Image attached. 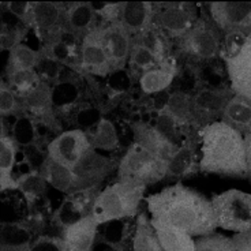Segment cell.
Instances as JSON below:
<instances>
[{"mask_svg":"<svg viewBox=\"0 0 251 251\" xmlns=\"http://www.w3.org/2000/svg\"><path fill=\"white\" fill-rule=\"evenodd\" d=\"M221 120L232 126L243 135H247L251 132V102L238 94H233L223 109Z\"/></svg>","mask_w":251,"mask_h":251,"instance_id":"18","label":"cell"},{"mask_svg":"<svg viewBox=\"0 0 251 251\" xmlns=\"http://www.w3.org/2000/svg\"><path fill=\"white\" fill-rule=\"evenodd\" d=\"M99 194L100 193H97V188L71 194V198L66 200L59 212V219L62 221L63 226H70L78 220L90 216L93 212V205Z\"/></svg>","mask_w":251,"mask_h":251,"instance_id":"17","label":"cell"},{"mask_svg":"<svg viewBox=\"0 0 251 251\" xmlns=\"http://www.w3.org/2000/svg\"><path fill=\"white\" fill-rule=\"evenodd\" d=\"M134 40L144 45L145 48L151 50L156 56L160 64L167 63V55H165V43H164L163 34L157 30V26H151L148 30L139 33L138 36H134Z\"/></svg>","mask_w":251,"mask_h":251,"instance_id":"27","label":"cell"},{"mask_svg":"<svg viewBox=\"0 0 251 251\" xmlns=\"http://www.w3.org/2000/svg\"><path fill=\"white\" fill-rule=\"evenodd\" d=\"M165 112L176 122H186L191 116L193 112V100L186 93L177 92L172 94L168 100V104L165 105Z\"/></svg>","mask_w":251,"mask_h":251,"instance_id":"29","label":"cell"},{"mask_svg":"<svg viewBox=\"0 0 251 251\" xmlns=\"http://www.w3.org/2000/svg\"><path fill=\"white\" fill-rule=\"evenodd\" d=\"M81 69L93 75L104 76L112 71L111 63L101 44L99 26L85 34L81 45Z\"/></svg>","mask_w":251,"mask_h":251,"instance_id":"12","label":"cell"},{"mask_svg":"<svg viewBox=\"0 0 251 251\" xmlns=\"http://www.w3.org/2000/svg\"><path fill=\"white\" fill-rule=\"evenodd\" d=\"M167 175L168 164L135 142L118 164L119 182H135L148 186L163 180Z\"/></svg>","mask_w":251,"mask_h":251,"instance_id":"4","label":"cell"},{"mask_svg":"<svg viewBox=\"0 0 251 251\" xmlns=\"http://www.w3.org/2000/svg\"><path fill=\"white\" fill-rule=\"evenodd\" d=\"M200 137L202 172L226 177L249 176L247 144L242 132L219 120L205 126Z\"/></svg>","mask_w":251,"mask_h":251,"instance_id":"2","label":"cell"},{"mask_svg":"<svg viewBox=\"0 0 251 251\" xmlns=\"http://www.w3.org/2000/svg\"><path fill=\"white\" fill-rule=\"evenodd\" d=\"M151 221V226L157 233V238L165 251H195V240L188 233L174 226H164L157 221Z\"/></svg>","mask_w":251,"mask_h":251,"instance_id":"21","label":"cell"},{"mask_svg":"<svg viewBox=\"0 0 251 251\" xmlns=\"http://www.w3.org/2000/svg\"><path fill=\"white\" fill-rule=\"evenodd\" d=\"M249 37H250V38H251V34H250V36H249Z\"/></svg>","mask_w":251,"mask_h":251,"instance_id":"42","label":"cell"},{"mask_svg":"<svg viewBox=\"0 0 251 251\" xmlns=\"http://www.w3.org/2000/svg\"><path fill=\"white\" fill-rule=\"evenodd\" d=\"M134 131V142L141 145L146 151H149L151 154L163 160L164 163L170 164L171 160L177 153L176 145L165 137V134L158 128L146 123H135L132 125Z\"/></svg>","mask_w":251,"mask_h":251,"instance_id":"13","label":"cell"},{"mask_svg":"<svg viewBox=\"0 0 251 251\" xmlns=\"http://www.w3.org/2000/svg\"><path fill=\"white\" fill-rule=\"evenodd\" d=\"M235 251H251V229L233 233L231 238Z\"/></svg>","mask_w":251,"mask_h":251,"instance_id":"38","label":"cell"},{"mask_svg":"<svg viewBox=\"0 0 251 251\" xmlns=\"http://www.w3.org/2000/svg\"><path fill=\"white\" fill-rule=\"evenodd\" d=\"M41 176L45 182H48L52 187H55L62 193L69 195L78 193L76 177L73 170L52 161L50 157H47L45 163L43 164Z\"/></svg>","mask_w":251,"mask_h":251,"instance_id":"20","label":"cell"},{"mask_svg":"<svg viewBox=\"0 0 251 251\" xmlns=\"http://www.w3.org/2000/svg\"><path fill=\"white\" fill-rule=\"evenodd\" d=\"M132 249L134 251H165L157 238L151 221L145 214H141L137 220Z\"/></svg>","mask_w":251,"mask_h":251,"instance_id":"23","label":"cell"},{"mask_svg":"<svg viewBox=\"0 0 251 251\" xmlns=\"http://www.w3.org/2000/svg\"><path fill=\"white\" fill-rule=\"evenodd\" d=\"M231 97H223V94L217 93L214 90H209V92H202L200 93L194 100H193V109H197L198 112H213L214 109H223L226 107Z\"/></svg>","mask_w":251,"mask_h":251,"instance_id":"31","label":"cell"},{"mask_svg":"<svg viewBox=\"0 0 251 251\" xmlns=\"http://www.w3.org/2000/svg\"><path fill=\"white\" fill-rule=\"evenodd\" d=\"M146 203L153 221L177 228L190 236H207L219 228L212 201L182 183L148 197Z\"/></svg>","mask_w":251,"mask_h":251,"instance_id":"1","label":"cell"},{"mask_svg":"<svg viewBox=\"0 0 251 251\" xmlns=\"http://www.w3.org/2000/svg\"><path fill=\"white\" fill-rule=\"evenodd\" d=\"M115 167V160L101 156L94 149H90L73 170L76 177L78 193L99 187V184L112 172Z\"/></svg>","mask_w":251,"mask_h":251,"instance_id":"11","label":"cell"},{"mask_svg":"<svg viewBox=\"0 0 251 251\" xmlns=\"http://www.w3.org/2000/svg\"><path fill=\"white\" fill-rule=\"evenodd\" d=\"M145 188L141 183L118 180L97 195L92 216L100 226L135 216L144 200Z\"/></svg>","mask_w":251,"mask_h":251,"instance_id":"3","label":"cell"},{"mask_svg":"<svg viewBox=\"0 0 251 251\" xmlns=\"http://www.w3.org/2000/svg\"><path fill=\"white\" fill-rule=\"evenodd\" d=\"M66 19L69 24L70 29L75 33H82L85 34L94 29L93 26L94 19H96V13L92 8L90 1L89 3H73L69 4L66 8Z\"/></svg>","mask_w":251,"mask_h":251,"instance_id":"24","label":"cell"},{"mask_svg":"<svg viewBox=\"0 0 251 251\" xmlns=\"http://www.w3.org/2000/svg\"><path fill=\"white\" fill-rule=\"evenodd\" d=\"M246 137V144H247V165H249V176L251 177V135L247 134Z\"/></svg>","mask_w":251,"mask_h":251,"instance_id":"41","label":"cell"},{"mask_svg":"<svg viewBox=\"0 0 251 251\" xmlns=\"http://www.w3.org/2000/svg\"><path fill=\"white\" fill-rule=\"evenodd\" d=\"M195 251H235V249L231 238L220 233H212L195 240Z\"/></svg>","mask_w":251,"mask_h":251,"instance_id":"32","label":"cell"},{"mask_svg":"<svg viewBox=\"0 0 251 251\" xmlns=\"http://www.w3.org/2000/svg\"><path fill=\"white\" fill-rule=\"evenodd\" d=\"M217 226L231 232L251 229V194L236 188L212 197Z\"/></svg>","mask_w":251,"mask_h":251,"instance_id":"5","label":"cell"},{"mask_svg":"<svg viewBox=\"0 0 251 251\" xmlns=\"http://www.w3.org/2000/svg\"><path fill=\"white\" fill-rule=\"evenodd\" d=\"M175 74V66L168 64V62H167L157 69L142 73V75L139 76V86L142 89V92L146 94L160 93L172 83Z\"/></svg>","mask_w":251,"mask_h":251,"instance_id":"22","label":"cell"},{"mask_svg":"<svg viewBox=\"0 0 251 251\" xmlns=\"http://www.w3.org/2000/svg\"><path fill=\"white\" fill-rule=\"evenodd\" d=\"M47 86H43V85H38L37 88L33 89L30 93L26 94V100H27V104L30 105L33 109L36 108H45L48 107L50 104V93L47 90Z\"/></svg>","mask_w":251,"mask_h":251,"instance_id":"36","label":"cell"},{"mask_svg":"<svg viewBox=\"0 0 251 251\" xmlns=\"http://www.w3.org/2000/svg\"><path fill=\"white\" fill-rule=\"evenodd\" d=\"M99 226L100 224L90 214L70 226H63L62 242L64 251L93 250Z\"/></svg>","mask_w":251,"mask_h":251,"instance_id":"14","label":"cell"},{"mask_svg":"<svg viewBox=\"0 0 251 251\" xmlns=\"http://www.w3.org/2000/svg\"><path fill=\"white\" fill-rule=\"evenodd\" d=\"M8 78H10L8 86L22 94L30 93L33 89H36L40 85L34 70L13 73V74H8Z\"/></svg>","mask_w":251,"mask_h":251,"instance_id":"33","label":"cell"},{"mask_svg":"<svg viewBox=\"0 0 251 251\" xmlns=\"http://www.w3.org/2000/svg\"><path fill=\"white\" fill-rule=\"evenodd\" d=\"M180 40L183 52L197 59L210 60L219 56L221 52L219 29L212 19L198 18L190 31Z\"/></svg>","mask_w":251,"mask_h":251,"instance_id":"6","label":"cell"},{"mask_svg":"<svg viewBox=\"0 0 251 251\" xmlns=\"http://www.w3.org/2000/svg\"><path fill=\"white\" fill-rule=\"evenodd\" d=\"M17 157V144L7 132L0 135V191L18 188V182L13 177V170L15 167Z\"/></svg>","mask_w":251,"mask_h":251,"instance_id":"19","label":"cell"},{"mask_svg":"<svg viewBox=\"0 0 251 251\" xmlns=\"http://www.w3.org/2000/svg\"><path fill=\"white\" fill-rule=\"evenodd\" d=\"M92 148L90 139L82 130H70L57 135L48 145V157L66 168L74 170Z\"/></svg>","mask_w":251,"mask_h":251,"instance_id":"8","label":"cell"},{"mask_svg":"<svg viewBox=\"0 0 251 251\" xmlns=\"http://www.w3.org/2000/svg\"><path fill=\"white\" fill-rule=\"evenodd\" d=\"M233 94H238V96L243 97V99L251 102V81L249 83H246L245 86L239 88L236 92H233Z\"/></svg>","mask_w":251,"mask_h":251,"instance_id":"40","label":"cell"},{"mask_svg":"<svg viewBox=\"0 0 251 251\" xmlns=\"http://www.w3.org/2000/svg\"><path fill=\"white\" fill-rule=\"evenodd\" d=\"M224 62L233 93L251 81V38L247 36L245 43L233 55L224 56Z\"/></svg>","mask_w":251,"mask_h":251,"instance_id":"16","label":"cell"},{"mask_svg":"<svg viewBox=\"0 0 251 251\" xmlns=\"http://www.w3.org/2000/svg\"><path fill=\"white\" fill-rule=\"evenodd\" d=\"M197 14L193 4L168 3L161 6L154 17V25L168 36L183 38L197 22Z\"/></svg>","mask_w":251,"mask_h":251,"instance_id":"10","label":"cell"},{"mask_svg":"<svg viewBox=\"0 0 251 251\" xmlns=\"http://www.w3.org/2000/svg\"><path fill=\"white\" fill-rule=\"evenodd\" d=\"M18 108V100L15 97L13 89L10 88L7 83H1L0 86V113L1 116H8L13 115Z\"/></svg>","mask_w":251,"mask_h":251,"instance_id":"34","label":"cell"},{"mask_svg":"<svg viewBox=\"0 0 251 251\" xmlns=\"http://www.w3.org/2000/svg\"><path fill=\"white\" fill-rule=\"evenodd\" d=\"M30 251H64V247H63L62 238L43 236L30 245Z\"/></svg>","mask_w":251,"mask_h":251,"instance_id":"37","label":"cell"},{"mask_svg":"<svg viewBox=\"0 0 251 251\" xmlns=\"http://www.w3.org/2000/svg\"><path fill=\"white\" fill-rule=\"evenodd\" d=\"M99 31L112 71L123 69L131 53L132 34L119 21L99 26Z\"/></svg>","mask_w":251,"mask_h":251,"instance_id":"9","label":"cell"},{"mask_svg":"<svg viewBox=\"0 0 251 251\" xmlns=\"http://www.w3.org/2000/svg\"><path fill=\"white\" fill-rule=\"evenodd\" d=\"M130 64L131 67L137 70H141L142 73H146L149 70L157 69L163 64H160V62L157 60L156 56L151 53L148 48H145L144 45L138 43L137 40L132 38V47L131 53H130Z\"/></svg>","mask_w":251,"mask_h":251,"instance_id":"30","label":"cell"},{"mask_svg":"<svg viewBox=\"0 0 251 251\" xmlns=\"http://www.w3.org/2000/svg\"><path fill=\"white\" fill-rule=\"evenodd\" d=\"M92 8L96 15H100L105 21V24L119 21L120 3H101V1H90Z\"/></svg>","mask_w":251,"mask_h":251,"instance_id":"35","label":"cell"},{"mask_svg":"<svg viewBox=\"0 0 251 251\" xmlns=\"http://www.w3.org/2000/svg\"><path fill=\"white\" fill-rule=\"evenodd\" d=\"M90 139L93 149L112 151L118 146V134L111 122L102 119L97 126V130Z\"/></svg>","mask_w":251,"mask_h":251,"instance_id":"28","label":"cell"},{"mask_svg":"<svg viewBox=\"0 0 251 251\" xmlns=\"http://www.w3.org/2000/svg\"><path fill=\"white\" fill-rule=\"evenodd\" d=\"M156 11L151 1H123L120 3L119 22L134 36L154 25Z\"/></svg>","mask_w":251,"mask_h":251,"instance_id":"15","label":"cell"},{"mask_svg":"<svg viewBox=\"0 0 251 251\" xmlns=\"http://www.w3.org/2000/svg\"><path fill=\"white\" fill-rule=\"evenodd\" d=\"M40 62V53L25 44L14 45L8 56V74L19 71H31Z\"/></svg>","mask_w":251,"mask_h":251,"instance_id":"26","label":"cell"},{"mask_svg":"<svg viewBox=\"0 0 251 251\" xmlns=\"http://www.w3.org/2000/svg\"><path fill=\"white\" fill-rule=\"evenodd\" d=\"M0 251H30V243H19V245H11V243H1Z\"/></svg>","mask_w":251,"mask_h":251,"instance_id":"39","label":"cell"},{"mask_svg":"<svg viewBox=\"0 0 251 251\" xmlns=\"http://www.w3.org/2000/svg\"><path fill=\"white\" fill-rule=\"evenodd\" d=\"M62 15V7L50 1H37L31 3L30 24L38 30H50L56 25Z\"/></svg>","mask_w":251,"mask_h":251,"instance_id":"25","label":"cell"},{"mask_svg":"<svg viewBox=\"0 0 251 251\" xmlns=\"http://www.w3.org/2000/svg\"><path fill=\"white\" fill-rule=\"evenodd\" d=\"M249 134H250V135H251V132H249Z\"/></svg>","mask_w":251,"mask_h":251,"instance_id":"43","label":"cell"},{"mask_svg":"<svg viewBox=\"0 0 251 251\" xmlns=\"http://www.w3.org/2000/svg\"><path fill=\"white\" fill-rule=\"evenodd\" d=\"M209 15L217 29L226 34H251V3L216 1L209 4Z\"/></svg>","mask_w":251,"mask_h":251,"instance_id":"7","label":"cell"}]
</instances>
